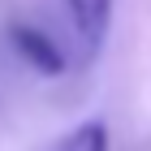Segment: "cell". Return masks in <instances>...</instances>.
<instances>
[{
  "label": "cell",
  "mask_w": 151,
  "mask_h": 151,
  "mask_svg": "<svg viewBox=\"0 0 151 151\" xmlns=\"http://www.w3.org/2000/svg\"><path fill=\"white\" fill-rule=\"evenodd\" d=\"M69 13H73V26L86 47H99L108 35V22H112V0H69Z\"/></svg>",
  "instance_id": "cell-2"
},
{
  "label": "cell",
  "mask_w": 151,
  "mask_h": 151,
  "mask_svg": "<svg viewBox=\"0 0 151 151\" xmlns=\"http://www.w3.org/2000/svg\"><path fill=\"white\" fill-rule=\"evenodd\" d=\"M9 43L17 47V56L30 65V69H39L43 78H56V73H65V52H60L52 39L39 30V26H26V22H13L9 26Z\"/></svg>",
  "instance_id": "cell-1"
},
{
  "label": "cell",
  "mask_w": 151,
  "mask_h": 151,
  "mask_svg": "<svg viewBox=\"0 0 151 151\" xmlns=\"http://www.w3.org/2000/svg\"><path fill=\"white\" fill-rule=\"evenodd\" d=\"M52 151H108V125L99 121V116H91V121L73 125Z\"/></svg>",
  "instance_id": "cell-3"
}]
</instances>
